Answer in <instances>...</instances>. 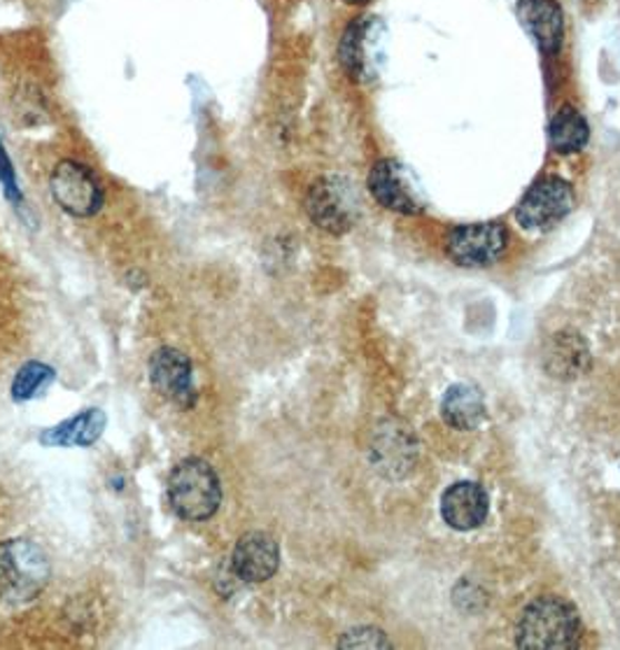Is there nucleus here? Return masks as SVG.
Wrapping results in <instances>:
<instances>
[{"label":"nucleus","instance_id":"obj_1","mask_svg":"<svg viewBox=\"0 0 620 650\" xmlns=\"http://www.w3.org/2000/svg\"><path fill=\"white\" fill-rule=\"evenodd\" d=\"M581 639V618L562 597H539L520 613L515 643L525 650H569Z\"/></svg>","mask_w":620,"mask_h":650},{"label":"nucleus","instance_id":"obj_2","mask_svg":"<svg viewBox=\"0 0 620 650\" xmlns=\"http://www.w3.org/2000/svg\"><path fill=\"white\" fill-rule=\"evenodd\" d=\"M49 577H52V567L38 543L29 539H8L0 543V599L3 602H31L47 588Z\"/></svg>","mask_w":620,"mask_h":650},{"label":"nucleus","instance_id":"obj_3","mask_svg":"<svg viewBox=\"0 0 620 650\" xmlns=\"http://www.w3.org/2000/svg\"><path fill=\"white\" fill-rule=\"evenodd\" d=\"M168 502L178 518L204 522L222 504V485L215 469L198 457L183 460L168 476Z\"/></svg>","mask_w":620,"mask_h":650},{"label":"nucleus","instance_id":"obj_4","mask_svg":"<svg viewBox=\"0 0 620 650\" xmlns=\"http://www.w3.org/2000/svg\"><path fill=\"white\" fill-rule=\"evenodd\" d=\"M338 59L353 80H378L387 61L385 23L378 17H357L341 38Z\"/></svg>","mask_w":620,"mask_h":650},{"label":"nucleus","instance_id":"obj_5","mask_svg":"<svg viewBox=\"0 0 620 650\" xmlns=\"http://www.w3.org/2000/svg\"><path fill=\"white\" fill-rule=\"evenodd\" d=\"M306 213L322 232L341 236L353 229L357 219V196L348 180L329 178L317 180L306 196Z\"/></svg>","mask_w":620,"mask_h":650},{"label":"nucleus","instance_id":"obj_6","mask_svg":"<svg viewBox=\"0 0 620 650\" xmlns=\"http://www.w3.org/2000/svg\"><path fill=\"white\" fill-rule=\"evenodd\" d=\"M49 191L61 210L72 217H91L104 206V187L96 175L78 164V161H61L52 178H49Z\"/></svg>","mask_w":620,"mask_h":650},{"label":"nucleus","instance_id":"obj_7","mask_svg":"<svg viewBox=\"0 0 620 650\" xmlns=\"http://www.w3.org/2000/svg\"><path fill=\"white\" fill-rule=\"evenodd\" d=\"M368 189L376 201L394 213L415 215L425 208L423 187L415 175L396 159H383L368 173Z\"/></svg>","mask_w":620,"mask_h":650},{"label":"nucleus","instance_id":"obj_8","mask_svg":"<svg viewBox=\"0 0 620 650\" xmlns=\"http://www.w3.org/2000/svg\"><path fill=\"white\" fill-rule=\"evenodd\" d=\"M574 208V191L560 178H543L532 185L515 208V219L525 229H551Z\"/></svg>","mask_w":620,"mask_h":650},{"label":"nucleus","instance_id":"obj_9","mask_svg":"<svg viewBox=\"0 0 620 650\" xmlns=\"http://www.w3.org/2000/svg\"><path fill=\"white\" fill-rule=\"evenodd\" d=\"M509 243V234L498 221L466 224L449 236V257L466 268H481L498 262Z\"/></svg>","mask_w":620,"mask_h":650},{"label":"nucleus","instance_id":"obj_10","mask_svg":"<svg viewBox=\"0 0 620 650\" xmlns=\"http://www.w3.org/2000/svg\"><path fill=\"white\" fill-rule=\"evenodd\" d=\"M371 464L387 479H404L417 460V436L409 424L387 420L378 424L371 439Z\"/></svg>","mask_w":620,"mask_h":650},{"label":"nucleus","instance_id":"obj_11","mask_svg":"<svg viewBox=\"0 0 620 650\" xmlns=\"http://www.w3.org/2000/svg\"><path fill=\"white\" fill-rule=\"evenodd\" d=\"M150 383L159 396L178 404L180 408H194V366L191 360L176 347H159L150 360Z\"/></svg>","mask_w":620,"mask_h":650},{"label":"nucleus","instance_id":"obj_12","mask_svg":"<svg viewBox=\"0 0 620 650\" xmlns=\"http://www.w3.org/2000/svg\"><path fill=\"white\" fill-rule=\"evenodd\" d=\"M234 573L245 583H264L281 567L278 541L266 532H247L238 539L232 555Z\"/></svg>","mask_w":620,"mask_h":650},{"label":"nucleus","instance_id":"obj_13","mask_svg":"<svg viewBox=\"0 0 620 650\" xmlns=\"http://www.w3.org/2000/svg\"><path fill=\"white\" fill-rule=\"evenodd\" d=\"M490 511L488 492L471 481H460L451 485L441 496V515L453 530L469 532L485 522Z\"/></svg>","mask_w":620,"mask_h":650},{"label":"nucleus","instance_id":"obj_14","mask_svg":"<svg viewBox=\"0 0 620 650\" xmlns=\"http://www.w3.org/2000/svg\"><path fill=\"white\" fill-rule=\"evenodd\" d=\"M518 19L543 55H555L564 40V17L555 0H520Z\"/></svg>","mask_w":620,"mask_h":650},{"label":"nucleus","instance_id":"obj_15","mask_svg":"<svg viewBox=\"0 0 620 650\" xmlns=\"http://www.w3.org/2000/svg\"><path fill=\"white\" fill-rule=\"evenodd\" d=\"M543 368L558 381H574L590 368V347L577 332H558L545 343Z\"/></svg>","mask_w":620,"mask_h":650},{"label":"nucleus","instance_id":"obj_16","mask_svg":"<svg viewBox=\"0 0 620 650\" xmlns=\"http://www.w3.org/2000/svg\"><path fill=\"white\" fill-rule=\"evenodd\" d=\"M106 430V413L98 408L82 411L80 415L63 420L57 427L42 432L40 443L49 447H89L101 439Z\"/></svg>","mask_w":620,"mask_h":650},{"label":"nucleus","instance_id":"obj_17","mask_svg":"<svg viewBox=\"0 0 620 650\" xmlns=\"http://www.w3.org/2000/svg\"><path fill=\"white\" fill-rule=\"evenodd\" d=\"M441 415L445 424L453 430H460V432L476 430L485 417V402H483L481 390L474 385H464V383L453 385L443 396Z\"/></svg>","mask_w":620,"mask_h":650},{"label":"nucleus","instance_id":"obj_18","mask_svg":"<svg viewBox=\"0 0 620 650\" xmlns=\"http://www.w3.org/2000/svg\"><path fill=\"white\" fill-rule=\"evenodd\" d=\"M549 138H551L553 149H558V152H562V155L579 152V149H583V145L590 138L588 121L583 119V115L579 110L562 108L551 121Z\"/></svg>","mask_w":620,"mask_h":650},{"label":"nucleus","instance_id":"obj_19","mask_svg":"<svg viewBox=\"0 0 620 650\" xmlns=\"http://www.w3.org/2000/svg\"><path fill=\"white\" fill-rule=\"evenodd\" d=\"M55 378L57 373L52 366L42 362L23 364L12 381V398L14 402H29V398L45 394V390L55 383Z\"/></svg>","mask_w":620,"mask_h":650},{"label":"nucleus","instance_id":"obj_20","mask_svg":"<svg viewBox=\"0 0 620 650\" xmlns=\"http://www.w3.org/2000/svg\"><path fill=\"white\" fill-rule=\"evenodd\" d=\"M392 643L385 639V634L376 628H360L345 632L338 641V648H390Z\"/></svg>","mask_w":620,"mask_h":650},{"label":"nucleus","instance_id":"obj_21","mask_svg":"<svg viewBox=\"0 0 620 650\" xmlns=\"http://www.w3.org/2000/svg\"><path fill=\"white\" fill-rule=\"evenodd\" d=\"M0 183H3L8 198H12L14 204H19V201H21V191H19V187H17L14 168H12V161H10V157L6 155L3 145H0Z\"/></svg>","mask_w":620,"mask_h":650},{"label":"nucleus","instance_id":"obj_22","mask_svg":"<svg viewBox=\"0 0 620 650\" xmlns=\"http://www.w3.org/2000/svg\"><path fill=\"white\" fill-rule=\"evenodd\" d=\"M345 3H348V6H366V3H371V0H345Z\"/></svg>","mask_w":620,"mask_h":650}]
</instances>
